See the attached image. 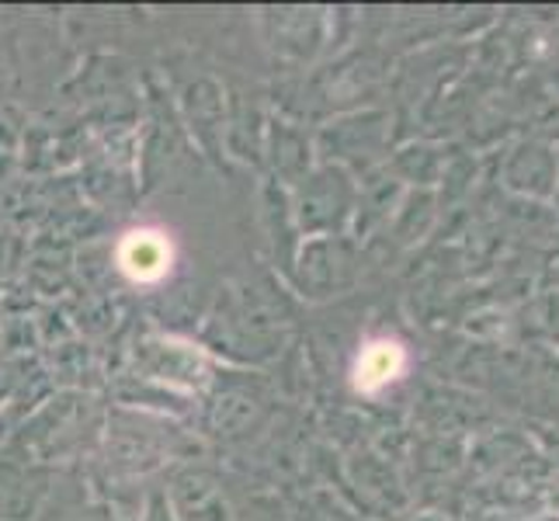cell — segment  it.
Returning <instances> with one entry per match:
<instances>
[{
  "label": "cell",
  "instance_id": "6da1fadb",
  "mask_svg": "<svg viewBox=\"0 0 559 521\" xmlns=\"http://www.w3.org/2000/svg\"><path fill=\"white\" fill-rule=\"evenodd\" d=\"M119 272L136 285H160L175 268V247L160 229H132L115 247Z\"/></svg>",
  "mask_w": 559,
  "mask_h": 521
},
{
  "label": "cell",
  "instance_id": "7a4b0ae2",
  "mask_svg": "<svg viewBox=\"0 0 559 521\" xmlns=\"http://www.w3.org/2000/svg\"><path fill=\"white\" fill-rule=\"evenodd\" d=\"M407 365H411L407 344L396 338H372L361 344L352 369V382L361 396H376L382 390H390L393 382H400Z\"/></svg>",
  "mask_w": 559,
  "mask_h": 521
},
{
  "label": "cell",
  "instance_id": "3957f363",
  "mask_svg": "<svg viewBox=\"0 0 559 521\" xmlns=\"http://www.w3.org/2000/svg\"><path fill=\"white\" fill-rule=\"evenodd\" d=\"M46 487L35 470L0 462V521H25L35 514Z\"/></svg>",
  "mask_w": 559,
  "mask_h": 521
}]
</instances>
